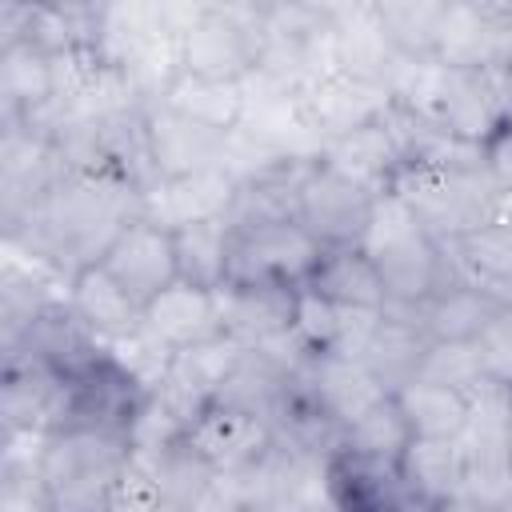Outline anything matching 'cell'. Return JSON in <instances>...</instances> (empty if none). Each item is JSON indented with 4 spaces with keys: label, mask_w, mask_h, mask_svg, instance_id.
Here are the masks:
<instances>
[{
    "label": "cell",
    "mask_w": 512,
    "mask_h": 512,
    "mask_svg": "<svg viewBox=\"0 0 512 512\" xmlns=\"http://www.w3.org/2000/svg\"><path fill=\"white\" fill-rule=\"evenodd\" d=\"M288 384H292V376L284 368H276L256 348H244L240 360L232 364V372L224 376L216 400L220 404H232V408H244V412L260 416L272 428V420H276V412H280V404L288 396Z\"/></svg>",
    "instance_id": "d6a6232c"
},
{
    "label": "cell",
    "mask_w": 512,
    "mask_h": 512,
    "mask_svg": "<svg viewBox=\"0 0 512 512\" xmlns=\"http://www.w3.org/2000/svg\"><path fill=\"white\" fill-rule=\"evenodd\" d=\"M324 244L296 220L236 228L228 252L224 284H272V288H304Z\"/></svg>",
    "instance_id": "ba28073f"
},
{
    "label": "cell",
    "mask_w": 512,
    "mask_h": 512,
    "mask_svg": "<svg viewBox=\"0 0 512 512\" xmlns=\"http://www.w3.org/2000/svg\"><path fill=\"white\" fill-rule=\"evenodd\" d=\"M132 464V444L100 432L56 428L36 440V468L52 492V512H108L120 472Z\"/></svg>",
    "instance_id": "5b68a950"
},
{
    "label": "cell",
    "mask_w": 512,
    "mask_h": 512,
    "mask_svg": "<svg viewBox=\"0 0 512 512\" xmlns=\"http://www.w3.org/2000/svg\"><path fill=\"white\" fill-rule=\"evenodd\" d=\"M64 412V380L28 360V356H8L4 360V384H0V420H4V440H44Z\"/></svg>",
    "instance_id": "e0dca14e"
},
{
    "label": "cell",
    "mask_w": 512,
    "mask_h": 512,
    "mask_svg": "<svg viewBox=\"0 0 512 512\" xmlns=\"http://www.w3.org/2000/svg\"><path fill=\"white\" fill-rule=\"evenodd\" d=\"M500 512H512V500H508V504H504V508H500Z\"/></svg>",
    "instance_id": "f6af8a7d"
},
{
    "label": "cell",
    "mask_w": 512,
    "mask_h": 512,
    "mask_svg": "<svg viewBox=\"0 0 512 512\" xmlns=\"http://www.w3.org/2000/svg\"><path fill=\"white\" fill-rule=\"evenodd\" d=\"M484 164H488V172H492L500 196L512 200V120L500 124V128L484 140Z\"/></svg>",
    "instance_id": "b9f144b4"
},
{
    "label": "cell",
    "mask_w": 512,
    "mask_h": 512,
    "mask_svg": "<svg viewBox=\"0 0 512 512\" xmlns=\"http://www.w3.org/2000/svg\"><path fill=\"white\" fill-rule=\"evenodd\" d=\"M64 296H68L72 312H76L108 348H116V344L140 336L144 304H136L100 264H92V268H84L80 276H72L68 288H64Z\"/></svg>",
    "instance_id": "44dd1931"
},
{
    "label": "cell",
    "mask_w": 512,
    "mask_h": 512,
    "mask_svg": "<svg viewBox=\"0 0 512 512\" xmlns=\"http://www.w3.org/2000/svg\"><path fill=\"white\" fill-rule=\"evenodd\" d=\"M424 352H428V336H424L416 324L396 320V316H380L372 340H368L364 352H360V364H364L388 392H396V388H404L408 380L420 376Z\"/></svg>",
    "instance_id": "4dcf8cb0"
},
{
    "label": "cell",
    "mask_w": 512,
    "mask_h": 512,
    "mask_svg": "<svg viewBox=\"0 0 512 512\" xmlns=\"http://www.w3.org/2000/svg\"><path fill=\"white\" fill-rule=\"evenodd\" d=\"M0 512H52V492H48L40 468H36V452L20 456L16 448H4Z\"/></svg>",
    "instance_id": "8d00e7d4"
},
{
    "label": "cell",
    "mask_w": 512,
    "mask_h": 512,
    "mask_svg": "<svg viewBox=\"0 0 512 512\" xmlns=\"http://www.w3.org/2000/svg\"><path fill=\"white\" fill-rule=\"evenodd\" d=\"M148 404H152V388L108 348L92 368L64 380V412L56 428L100 432L132 444V432L148 412Z\"/></svg>",
    "instance_id": "52a82bcc"
},
{
    "label": "cell",
    "mask_w": 512,
    "mask_h": 512,
    "mask_svg": "<svg viewBox=\"0 0 512 512\" xmlns=\"http://www.w3.org/2000/svg\"><path fill=\"white\" fill-rule=\"evenodd\" d=\"M308 288L320 292L336 308H364V312H384L388 308V288L372 260L364 256L360 244H332L320 252Z\"/></svg>",
    "instance_id": "cb8c5ba5"
},
{
    "label": "cell",
    "mask_w": 512,
    "mask_h": 512,
    "mask_svg": "<svg viewBox=\"0 0 512 512\" xmlns=\"http://www.w3.org/2000/svg\"><path fill=\"white\" fill-rule=\"evenodd\" d=\"M100 268L136 300L148 304L152 296H160L168 284L180 280L176 268V236L168 224L152 220V216H136L120 228V236L112 240V248L104 252Z\"/></svg>",
    "instance_id": "7c38bea8"
},
{
    "label": "cell",
    "mask_w": 512,
    "mask_h": 512,
    "mask_svg": "<svg viewBox=\"0 0 512 512\" xmlns=\"http://www.w3.org/2000/svg\"><path fill=\"white\" fill-rule=\"evenodd\" d=\"M392 196L440 240L452 244L500 212V188L484 164V148L440 140L428 156L400 168Z\"/></svg>",
    "instance_id": "7a4b0ae2"
},
{
    "label": "cell",
    "mask_w": 512,
    "mask_h": 512,
    "mask_svg": "<svg viewBox=\"0 0 512 512\" xmlns=\"http://www.w3.org/2000/svg\"><path fill=\"white\" fill-rule=\"evenodd\" d=\"M316 156H320V164H328L332 172L348 176L352 184H360L372 196L392 192V184H396V176L404 168L400 144L392 140V128L384 124V112L376 120L336 136V140L316 144Z\"/></svg>",
    "instance_id": "d6986e66"
},
{
    "label": "cell",
    "mask_w": 512,
    "mask_h": 512,
    "mask_svg": "<svg viewBox=\"0 0 512 512\" xmlns=\"http://www.w3.org/2000/svg\"><path fill=\"white\" fill-rule=\"evenodd\" d=\"M436 512H488V508H480V504H468V500H460V496H456V500H448V504H440Z\"/></svg>",
    "instance_id": "7bdbcfd3"
},
{
    "label": "cell",
    "mask_w": 512,
    "mask_h": 512,
    "mask_svg": "<svg viewBox=\"0 0 512 512\" xmlns=\"http://www.w3.org/2000/svg\"><path fill=\"white\" fill-rule=\"evenodd\" d=\"M160 100L172 104L176 112L216 128V132H228V136L244 124V112H248V88L244 84L192 76L184 68L172 72V80L160 88Z\"/></svg>",
    "instance_id": "4316f807"
},
{
    "label": "cell",
    "mask_w": 512,
    "mask_h": 512,
    "mask_svg": "<svg viewBox=\"0 0 512 512\" xmlns=\"http://www.w3.org/2000/svg\"><path fill=\"white\" fill-rule=\"evenodd\" d=\"M260 4H200L180 32V68L208 80L244 84L260 68Z\"/></svg>",
    "instance_id": "8992f818"
},
{
    "label": "cell",
    "mask_w": 512,
    "mask_h": 512,
    "mask_svg": "<svg viewBox=\"0 0 512 512\" xmlns=\"http://www.w3.org/2000/svg\"><path fill=\"white\" fill-rule=\"evenodd\" d=\"M448 252L460 280L484 288L500 304H512V208L500 204V212L488 224L452 240Z\"/></svg>",
    "instance_id": "7402d4cb"
},
{
    "label": "cell",
    "mask_w": 512,
    "mask_h": 512,
    "mask_svg": "<svg viewBox=\"0 0 512 512\" xmlns=\"http://www.w3.org/2000/svg\"><path fill=\"white\" fill-rule=\"evenodd\" d=\"M376 16L384 24V36L408 64H428L436 56V36L444 20V4L424 0H400V4H376Z\"/></svg>",
    "instance_id": "d590c367"
},
{
    "label": "cell",
    "mask_w": 512,
    "mask_h": 512,
    "mask_svg": "<svg viewBox=\"0 0 512 512\" xmlns=\"http://www.w3.org/2000/svg\"><path fill=\"white\" fill-rule=\"evenodd\" d=\"M408 444H412V428H408V420H404L396 396L388 392L384 400H376L364 416H356V420L344 428V448H340V452L400 464V456H404Z\"/></svg>",
    "instance_id": "e575fe53"
},
{
    "label": "cell",
    "mask_w": 512,
    "mask_h": 512,
    "mask_svg": "<svg viewBox=\"0 0 512 512\" xmlns=\"http://www.w3.org/2000/svg\"><path fill=\"white\" fill-rule=\"evenodd\" d=\"M376 196L352 184L348 176L332 172L328 164H312L308 180L300 184V204H296V224H304L324 248L332 244H360L368 220H372Z\"/></svg>",
    "instance_id": "5bb4252c"
},
{
    "label": "cell",
    "mask_w": 512,
    "mask_h": 512,
    "mask_svg": "<svg viewBox=\"0 0 512 512\" xmlns=\"http://www.w3.org/2000/svg\"><path fill=\"white\" fill-rule=\"evenodd\" d=\"M508 120H512V68H508Z\"/></svg>",
    "instance_id": "ee69618b"
},
{
    "label": "cell",
    "mask_w": 512,
    "mask_h": 512,
    "mask_svg": "<svg viewBox=\"0 0 512 512\" xmlns=\"http://www.w3.org/2000/svg\"><path fill=\"white\" fill-rule=\"evenodd\" d=\"M476 344V356H480V368L488 380L512 388V304H504L488 324L484 332L472 340Z\"/></svg>",
    "instance_id": "ab89813d"
},
{
    "label": "cell",
    "mask_w": 512,
    "mask_h": 512,
    "mask_svg": "<svg viewBox=\"0 0 512 512\" xmlns=\"http://www.w3.org/2000/svg\"><path fill=\"white\" fill-rule=\"evenodd\" d=\"M132 460H140L156 476V484L164 492V504L168 508H180V512H196L208 500V492L216 488V476H220L192 448L188 436H176V440H168V444H160V448H152L144 456H132Z\"/></svg>",
    "instance_id": "484cf974"
},
{
    "label": "cell",
    "mask_w": 512,
    "mask_h": 512,
    "mask_svg": "<svg viewBox=\"0 0 512 512\" xmlns=\"http://www.w3.org/2000/svg\"><path fill=\"white\" fill-rule=\"evenodd\" d=\"M164 512H180V508H164Z\"/></svg>",
    "instance_id": "bcb514c9"
},
{
    "label": "cell",
    "mask_w": 512,
    "mask_h": 512,
    "mask_svg": "<svg viewBox=\"0 0 512 512\" xmlns=\"http://www.w3.org/2000/svg\"><path fill=\"white\" fill-rule=\"evenodd\" d=\"M432 64L512 68V4H444Z\"/></svg>",
    "instance_id": "4fadbf2b"
},
{
    "label": "cell",
    "mask_w": 512,
    "mask_h": 512,
    "mask_svg": "<svg viewBox=\"0 0 512 512\" xmlns=\"http://www.w3.org/2000/svg\"><path fill=\"white\" fill-rule=\"evenodd\" d=\"M296 292L300 288H272V284H224V288H216L224 336L244 344V348H256L272 336L292 332Z\"/></svg>",
    "instance_id": "ffe728a7"
},
{
    "label": "cell",
    "mask_w": 512,
    "mask_h": 512,
    "mask_svg": "<svg viewBox=\"0 0 512 512\" xmlns=\"http://www.w3.org/2000/svg\"><path fill=\"white\" fill-rule=\"evenodd\" d=\"M192 440V448L224 476V472H240L248 464H256L276 440H272V428L244 412V408H232V404H220L212 400L184 432Z\"/></svg>",
    "instance_id": "ac0fdd59"
},
{
    "label": "cell",
    "mask_w": 512,
    "mask_h": 512,
    "mask_svg": "<svg viewBox=\"0 0 512 512\" xmlns=\"http://www.w3.org/2000/svg\"><path fill=\"white\" fill-rule=\"evenodd\" d=\"M396 96L416 104L444 136L484 148V140L508 124V68H456L412 64V84Z\"/></svg>",
    "instance_id": "277c9868"
},
{
    "label": "cell",
    "mask_w": 512,
    "mask_h": 512,
    "mask_svg": "<svg viewBox=\"0 0 512 512\" xmlns=\"http://www.w3.org/2000/svg\"><path fill=\"white\" fill-rule=\"evenodd\" d=\"M144 124H148V144H152V160H156L160 184L224 168L232 136H236V132L228 136V132H216L208 124L176 112L160 96L144 100Z\"/></svg>",
    "instance_id": "8fae6325"
},
{
    "label": "cell",
    "mask_w": 512,
    "mask_h": 512,
    "mask_svg": "<svg viewBox=\"0 0 512 512\" xmlns=\"http://www.w3.org/2000/svg\"><path fill=\"white\" fill-rule=\"evenodd\" d=\"M360 248L380 272L388 304H428L440 288L460 280L448 244H440L392 192L376 196Z\"/></svg>",
    "instance_id": "3957f363"
},
{
    "label": "cell",
    "mask_w": 512,
    "mask_h": 512,
    "mask_svg": "<svg viewBox=\"0 0 512 512\" xmlns=\"http://www.w3.org/2000/svg\"><path fill=\"white\" fill-rule=\"evenodd\" d=\"M164 508H168V504H164V492H160L156 476H152L140 460H132V464L120 472L116 488H112L108 512H164Z\"/></svg>",
    "instance_id": "60d3db41"
},
{
    "label": "cell",
    "mask_w": 512,
    "mask_h": 512,
    "mask_svg": "<svg viewBox=\"0 0 512 512\" xmlns=\"http://www.w3.org/2000/svg\"><path fill=\"white\" fill-rule=\"evenodd\" d=\"M176 236V268L184 284L196 288H224L228 280V252H232V228L224 216H208V220H192L172 228Z\"/></svg>",
    "instance_id": "f546056e"
},
{
    "label": "cell",
    "mask_w": 512,
    "mask_h": 512,
    "mask_svg": "<svg viewBox=\"0 0 512 512\" xmlns=\"http://www.w3.org/2000/svg\"><path fill=\"white\" fill-rule=\"evenodd\" d=\"M296 332H300V340L316 352V356H324V352H332L336 348V332H340V308L336 304H328L320 292H312L308 284L296 292V324H292Z\"/></svg>",
    "instance_id": "74e56055"
},
{
    "label": "cell",
    "mask_w": 512,
    "mask_h": 512,
    "mask_svg": "<svg viewBox=\"0 0 512 512\" xmlns=\"http://www.w3.org/2000/svg\"><path fill=\"white\" fill-rule=\"evenodd\" d=\"M104 352H108V344L72 312V304H68V296H64V300L48 304V308L28 324V332L20 336V344H12V348L4 352V360H8V356H28V360L52 368L60 380H72V376H80L84 368H92Z\"/></svg>",
    "instance_id": "2e32d148"
},
{
    "label": "cell",
    "mask_w": 512,
    "mask_h": 512,
    "mask_svg": "<svg viewBox=\"0 0 512 512\" xmlns=\"http://www.w3.org/2000/svg\"><path fill=\"white\" fill-rule=\"evenodd\" d=\"M508 444H512V432H508Z\"/></svg>",
    "instance_id": "7dc6e473"
},
{
    "label": "cell",
    "mask_w": 512,
    "mask_h": 512,
    "mask_svg": "<svg viewBox=\"0 0 512 512\" xmlns=\"http://www.w3.org/2000/svg\"><path fill=\"white\" fill-rule=\"evenodd\" d=\"M400 472L432 504L456 500L460 496V480H464V436H456V440L412 436V444L400 456Z\"/></svg>",
    "instance_id": "836d02e7"
},
{
    "label": "cell",
    "mask_w": 512,
    "mask_h": 512,
    "mask_svg": "<svg viewBox=\"0 0 512 512\" xmlns=\"http://www.w3.org/2000/svg\"><path fill=\"white\" fill-rule=\"evenodd\" d=\"M460 500L500 512L512 500V444L508 432H464Z\"/></svg>",
    "instance_id": "83f0119b"
},
{
    "label": "cell",
    "mask_w": 512,
    "mask_h": 512,
    "mask_svg": "<svg viewBox=\"0 0 512 512\" xmlns=\"http://www.w3.org/2000/svg\"><path fill=\"white\" fill-rule=\"evenodd\" d=\"M140 336L152 340L168 356L220 340L224 336V320H220L216 292L196 288V284H184V280L168 284L160 296H152L144 304Z\"/></svg>",
    "instance_id": "9a60e30c"
},
{
    "label": "cell",
    "mask_w": 512,
    "mask_h": 512,
    "mask_svg": "<svg viewBox=\"0 0 512 512\" xmlns=\"http://www.w3.org/2000/svg\"><path fill=\"white\" fill-rule=\"evenodd\" d=\"M420 376L428 380H440V384H452L460 392H468L484 368H480V356H476V344H436L428 340V352H424V368Z\"/></svg>",
    "instance_id": "f35d334b"
},
{
    "label": "cell",
    "mask_w": 512,
    "mask_h": 512,
    "mask_svg": "<svg viewBox=\"0 0 512 512\" xmlns=\"http://www.w3.org/2000/svg\"><path fill=\"white\" fill-rule=\"evenodd\" d=\"M312 388L324 400V408L348 428L356 416H364L376 400L388 396V388L360 364L348 356H316L312 360Z\"/></svg>",
    "instance_id": "1f68e13d"
},
{
    "label": "cell",
    "mask_w": 512,
    "mask_h": 512,
    "mask_svg": "<svg viewBox=\"0 0 512 512\" xmlns=\"http://www.w3.org/2000/svg\"><path fill=\"white\" fill-rule=\"evenodd\" d=\"M412 436H436V440H456L468 432V392L452 388V384H440V380H428V376H416L408 380L404 388L392 392Z\"/></svg>",
    "instance_id": "f1b7e54d"
},
{
    "label": "cell",
    "mask_w": 512,
    "mask_h": 512,
    "mask_svg": "<svg viewBox=\"0 0 512 512\" xmlns=\"http://www.w3.org/2000/svg\"><path fill=\"white\" fill-rule=\"evenodd\" d=\"M56 100V60L32 40L0 48V124L28 120Z\"/></svg>",
    "instance_id": "603a6c76"
},
{
    "label": "cell",
    "mask_w": 512,
    "mask_h": 512,
    "mask_svg": "<svg viewBox=\"0 0 512 512\" xmlns=\"http://www.w3.org/2000/svg\"><path fill=\"white\" fill-rule=\"evenodd\" d=\"M144 216V192L112 172L68 168V176L4 236L32 260L72 280L100 264L128 220Z\"/></svg>",
    "instance_id": "6da1fadb"
},
{
    "label": "cell",
    "mask_w": 512,
    "mask_h": 512,
    "mask_svg": "<svg viewBox=\"0 0 512 512\" xmlns=\"http://www.w3.org/2000/svg\"><path fill=\"white\" fill-rule=\"evenodd\" d=\"M500 308L504 304L496 296H488L484 288L456 280V284L440 288L428 304H420V332L436 344H472Z\"/></svg>",
    "instance_id": "d4e9b609"
},
{
    "label": "cell",
    "mask_w": 512,
    "mask_h": 512,
    "mask_svg": "<svg viewBox=\"0 0 512 512\" xmlns=\"http://www.w3.org/2000/svg\"><path fill=\"white\" fill-rule=\"evenodd\" d=\"M388 100H392V88L348 76L340 68H324L292 92V116L300 120V128H308L324 144L376 120L388 108Z\"/></svg>",
    "instance_id": "30bf717a"
},
{
    "label": "cell",
    "mask_w": 512,
    "mask_h": 512,
    "mask_svg": "<svg viewBox=\"0 0 512 512\" xmlns=\"http://www.w3.org/2000/svg\"><path fill=\"white\" fill-rule=\"evenodd\" d=\"M68 176V160L60 144L24 124H0V196H4V232L16 228L60 180Z\"/></svg>",
    "instance_id": "9c48e42d"
}]
</instances>
